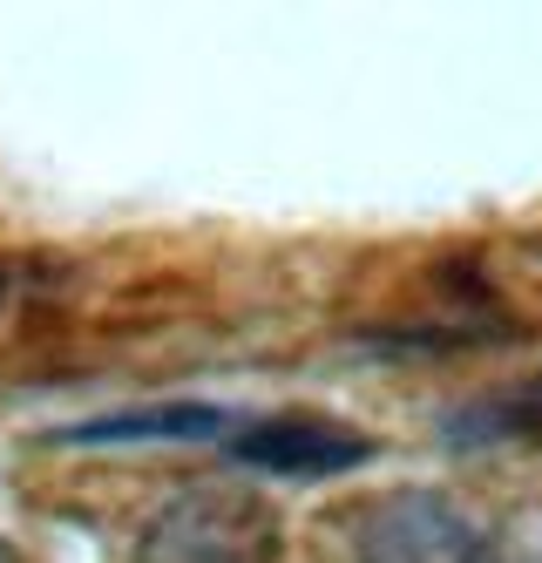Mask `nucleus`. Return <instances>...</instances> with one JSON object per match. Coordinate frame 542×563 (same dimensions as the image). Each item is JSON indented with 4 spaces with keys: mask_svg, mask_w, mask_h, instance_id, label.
<instances>
[{
    "mask_svg": "<svg viewBox=\"0 0 542 563\" xmlns=\"http://www.w3.org/2000/svg\"><path fill=\"white\" fill-rule=\"evenodd\" d=\"M278 556V522L252 489H184L163 509L136 563H272Z\"/></svg>",
    "mask_w": 542,
    "mask_h": 563,
    "instance_id": "f257e3e1",
    "label": "nucleus"
},
{
    "mask_svg": "<svg viewBox=\"0 0 542 563\" xmlns=\"http://www.w3.org/2000/svg\"><path fill=\"white\" fill-rule=\"evenodd\" d=\"M353 563H495V537L441 489H394L360 516Z\"/></svg>",
    "mask_w": 542,
    "mask_h": 563,
    "instance_id": "f03ea898",
    "label": "nucleus"
},
{
    "mask_svg": "<svg viewBox=\"0 0 542 563\" xmlns=\"http://www.w3.org/2000/svg\"><path fill=\"white\" fill-rule=\"evenodd\" d=\"M224 455L272 482H332V475L366 468L380 455V441H366L360 428L325 421V415H258L224 434Z\"/></svg>",
    "mask_w": 542,
    "mask_h": 563,
    "instance_id": "7ed1b4c3",
    "label": "nucleus"
},
{
    "mask_svg": "<svg viewBox=\"0 0 542 563\" xmlns=\"http://www.w3.org/2000/svg\"><path fill=\"white\" fill-rule=\"evenodd\" d=\"M237 428L218 400H150V408H109L89 421H68L48 441L55 449H184V441H224Z\"/></svg>",
    "mask_w": 542,
    "mask_h": 563,
    "instance_id": "20e7f679",
    "label": "nucleus"
},
{
    "mask_svg": "<svg viewBox=\"0 0 542 563\" xmlns=\"http://www.w3.org/2000/svg\"><path fill=\"white\" fill-rule=\"evenodd\" d=\"M0 563H27V556H21V550H14L8 537H0Z\"/></svg>",
    "mask_w": 542,
    "mask_h": 563,
    "instance_id": "39448f33",
    "label": "nucleus"
}]
</instances>
